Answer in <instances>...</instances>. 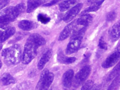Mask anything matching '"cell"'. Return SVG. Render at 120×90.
<instances>
[{
	"instance_id": "6da1fadb",
	"label": "cell",
	"mask_w": 120,
	"mask_h": 90,
	"mask_svg": "<svg viewBox=\"0 0 120 90\" xmlns=\"http://www.w3.org/2000/svg\"><path fill=\"white\" fill-rule=\"evenodd\" d=\"M2 56L5 63L8 66L16 65L22 60L21 50L18 45H15L3 50Z\"/></svg>"
},
{
	"instance_id": "7a4b0ae2",
	"label": "cell",
	"mask_w": 120,
	"mask_h": 90,
	"mask_svg": "<svg viewBox=\"0 0 120 90\" xmlns=\"http://www.w3.org/2000/svg\"><path fill=\"white\" fill-rule=\"evenodd\" d=\"M38 47L27 41L24 46V51L22 57V61L24 65L30 63L37 55Z\"/></svg>"
},
{
	"instance_id": "3957f363",
	"label": "cell",
	"mask_w": 120,
	"mask_h": 90,
	"mask_svg": "<svg viewBox=\"0 0 120 90\" xmlns=\"http://www.w3.org/2000/svg\"><path fill=\"white\" fill-rule=\"evenodd\" d=\"M91 68L89 65L83 67L75 75L72 84L74 87L78 88L88 78L91 72Z\"/></svg>"
},
{
	"instance_id": "277c9868",
	"label": "cell",
	"mask_w": 120,
	"mask_h": 90,
	"mask_svg": "<svg viewBox=\"0 0 120 90\" xmlns=\"http://www.w3.org/2000/svg\"><path fill=\"white\" fill-rule=\"evenodd\" d=\"M109 55L102 63L101 66L103 68L107 69L111 67L117 63L120 58L119 47Z\"/></svg>"
},
{
	"instance_id": "5b68a950",
	"label": "cell",
	"mask_w": 120,
	"mask_h": 90,
	"mask_svg": "<svg viewBox=\"0 0 120 90\" xmlns=\"http://www.w3.org/2000/svg\"><path fill=\"white\" fill-rule=\"evenodd\" d=\"M83 38V37H76L72 38L67 47L66 49V54L69 55L76 52L80 47Z\"/></svg>"
},
{
	"instance_id": "8992f818",
	"label": "cell",
	"mask_w": 120,
	"mask_h": 90,
	"mask_svg": "<svg viewBox=\"0 0 120 90\" xmlns=\"http://www.w3.org/2000/svg\"><path fill=\"white\" fill-rule=\"evenodd\" d=\"M77 26L76 20L68 24L60 33L59 38V41H63L72 35Z\"/></svg>"
},
{
	"instance_id": "52a82bcc",
	"label": "cell",
	"mask_w": 120,
	"mask_h": 90,
	"mask_svg": "<svg viewBox=\"0 0 120 90\" xmlns=\"http://www.w3.org/2000/svg\"><path fill=\"white\" fill-rule=\"evenodd\" d=\"M83 7L82 3H79L71 8L64 18V21L66 23L71 21L80 11Z\"/></svg>"
},
{
	"instance_id": "ba28073f",
	"label": "cell",
	"mask_w": 120,
	"mask_h": 90,
	"mask_svg": "<svg viewBox=\"0 0 120 90\" xmlns=\"http://www.w3.org/2000/svg\"><path fill=\"white\" fill-rule=\"evenodd\" d=\"M74 76V72L71 69L67 70L63 74L62 77V83L65 88H70L72 85Z\"/></svg>"
},
{
	"instance_id": "9c48e42d",
	"label": "cell",
	"mask_w": 120,
	"mask_h": 90,
	"mask_svg": "<svg viewBox=\"0 0 120 90\" xmlns=\"http://www.w3.org/2000/svg\"><path fill=\"white\" fill-rule=\"evenodd\" d=\"M120 21L114 24L109 29V35L112 42L117 41L120 37Z\"/></svg>"
},
{
	"instance_id": "30bf717a",
	"label": "cell",
	"mask_w": 120,
	"mask_h": 90,
	"mask_svg": "<svg viewBox=\"0 0 120 90\" xmlns=\"http://www.w3.org/2000/svg\"><path fill=\"white\" fill-rule=\"evenodd\" d=\"M27 41L30 42L38 48L40 46L45 45L46 43L45 39L38 33H34L31 35Z\"/></svg>"
},
{
	"instance_id": "8fae6325",
	"label": "cell",
	"mask_w": 120,
	"mask_h": 90,
	"mask_svg": "<svg viewBox=\"0 0 120 90\" xmlns=\"http://www.w3.org/2000/svg\"><path fill=\"white\" fill-rule=\"evenodd\" d=\"M81 0H65L61 3L59 5V8L61 12H64L67 11L70 8L73 7L78 4Z\"/></svg>"
},
{
	"instance_id": "7c38bea8",
	"label": "cell",
	"mask_w": 120,
	"mask_h": 90,
	"mask_svg": "<svg viewBox=\"0 0 120 90\" xmlns=\"http://www.w3.org/2000/svg\"><path fill=\"white\" fill-rule=\"evenodd\" d=\"M52 51L50 49L47 51L41 57L38 62V69L42 70L44 68L46 63L49 60L52 55Z\"/></svg>"
},
{
	"instance_id": "4fadbf2b",
	"label": "cell",
	"mask_w": 120,
	"mask_h": 90,
	"mask_svg": "<svg viewBox=\"0 0 120 90\" xmlns=\"http://www.w3.org/2000/svg\"><path fill=\"white\" fill-rule=\"evenodd\" d=\"M92 20L93 18L92 16L87 14L81 16L76 20V22L78 26L86 28L91 23Z\"/></svg>"
},
{
	"instance_id": "5bb4252c",
	"label": "cell",
	"mask_w": 120,
	"mask_h": 90,
	"mask_svg": "<svg viewBox=\"0 0 120 90\" xmlns=\"http://www.w3.org/2000/svg\"><path fill=\"white\" fill-rule=\"evenodd\" d=\"M19 27L23 30L28 31L35 28L37 24L31 21L23 20L19 23Z\"/></svg>"
},
{
	"instance_id": "9a60e30c",
	"label": "cell",
	"mask_w": 120,
	"mask_h": 90,
	"mask_svg": "<svg viewBox=\"0 0 120 90\" xmlns=\"http://www.w3.org/2000/svg\"><path fill=\"white\" fill-rule=\"evenodd\" d=\"M54 75L52 72H49L47 77L43 81L38 90H48L54 80Z\"/></svg>"
},
{
	"instance_id": "2e32d148",
	"label": "cell",
	"mask_w": 120,
	"mask_h": 90,
	"mask_svg": "<svg viewBox=\"0 0 120 90\" xmlns=\"http://www.w3.org/2000/svg\"><path fill=\"white\" fill-rule=\"evenodd\" d=\"M43 3L42 0H28L27 12L28 13L33 12Z\"/></svg>"
},
{
	"instance_id": "e0dca14e",
	"label": "cell",
	"mask_w": 120,
	"mask_h": 90,
	"mask_svg": "<svg viewBox=\"0 0 120 90\" xmlns=\"http://www.w3.org/2000/svg\"><path fill=\"white\" fill-rule=\"evenodd\" d=\"M25 9L26 6L25 4L23 3H20L15 7H14L12 12L10 15L11 16L13 20H14L21 14L23 13L25 11Z\"/></svg>"
},
{
	"instance_id": "ac0fdd59",
	"label": "cell",
	"mask_w": 120,
	"mask_h": 90,
	"mask_svg": "<svg viewBox=\"0 0 120 90\" xmlns=\"http://www.w3.org/2000/svg\"><path fill=\"white\" fill-rule=\"evenodd\" d=\"M16 32V29L14 27H11L7 29L3 33L2 35L0 38V42H4L12 36Z\"/></svg>"
},
{
	"instance_id": "d6986e66",
	"label": "cell",
	"mask_w": 120,
	"mask_h": 90,
	"mask_svg": "<svg viewBox=\"0 0 120 90\" xmlns=\"http://www.w3.org/2000/svg\"><path fill=\"white\" fill-rule=\"evenodd\" d=\"M57 60L60 63L64 64H70L73 63L75 61L76 58L75 57H66L61 53L58 55Z\"/></svg>"
},
{
	"instance_id": "ffe728a7",
	"label": "cell",
	"mask_w": 120,
	"mask_h": 90,
	"mask_svg": "<svg viewBox=\"0 0 120 90\" xmlns=\"http://www.w3.org/2000/svg\"><path fill=\"white\" fill-rule=\"evenodd\" d=\"M104 1V0H96L93 4L90 5L84 11L85 13L94 12L97 11L101 6L102 4Z\"/></svg>"
},
{
	"instance_id": "44dd1931",
	"label": "cell",
	"mask_w": 120,
	"mask_h": 90,
	"mask_svg": "<svg viewBox=\"0 0 120 90\" xmlns=\"http://www.w3.org/2000/svg\"><path fill=\"white\" fill-rule=\"evenodd\" d=\"M1 81L3 85L5 86L14 84L16 82V79L9 73H4L2 76Z\"/></svg>"
},
{
	"instance_id": "7402d4cb",
	"label": "cell",
	"mask_w": 120,
	"mask_h": 90,
	"mask_svg": "<svg viewBox=\"0 0 120 90\" xmlns=\"http://www.w3.org/2000/svg\"><path fill=\"white\" fill-rule=\"evenodd\" d=\"M120 83V77L119 74L113 80L107 90H119Z\"/></svg>"
},
{
	"instance_id": "603a6c76",
	"label": "cell",
	"mask_w": 120,
	"mask_h": 90,
	"mask_svg": "<svg viewBox=\"0 0 120 90\" xmlns=\"http://www.w3.org/2000/svg\"><path fill=\"white\" fill-rule=\"evenodd\" d=\"M120 69V62H119L109 75L107 77V81H111L113 79L114 77H116L117 75H118L119 74Z\"/></svg>"
},
{
	"instance_id": "cb8c5ba5",
	"label": "cell",
	"mask_w": 120,
	"mask_h": 90,
	"mask_svg": "<svg viewBox=\"0 0 120 90\" xmlns=\"http://www.w3.org/2000/svg\"><path fill=\"white\" fill-rule=\"evenodd\" d=\"M49 70L48 69H45L43 70L42 71V73L41 75L40 78V80L38 83L37 86V89L38 90L39 88L40 87L41 84L43 82V81L47 77L48 74H49Z\"/></svg>"
},
{
	"instance_id": "d4e9b609",
	"label": "cell",
	"mask_w": 120,
	"mask_h": 90,
	"mask_svg": "<svg viewBox=\"0 0 120 90\" xmlns=\"http://www.w3.org/2000/svg\"><path fill=\"white\" fill-rule=\"evenodd\" d=\"M94 84V82L92 80H87L83 83L81 90H89L93 86Z\"/></svg>"
},
{
	"instance_id": "484cf974",
	"label": "cell",
	"mask_w": 120,
	"mask_h": 90,
	"mask_svg": "<svg viewBox=\"0 0 120 90\" xmlns=\"http://www.w3.org/2000/svg\"><path fill=\"white\" fill-rule=\"evenodd\" d=\"M38 21L42 23L46 24L49 22L50 18L42 14H40L38 16Z\"/></svg>"
},
{
	"instance_id": "4316f807",
	"label": "cell",
	"mask_w": 120,
	"mask_h": 90,
	"mask_svg": "<svg viewBox=\"0 0 120 90\" xmlns=\"http://www.w3.org/2000/svg\"><path fill=\"white\" fill-rule=\"evenodd\" d=\"M13 21L10 15H2L0 16V24H1L8 23Z\"/></svg>"
},
{
	"instance_id": "83f0119b",
	"label": "cell",
	"mask_w": 120,
	"mask_h": 90,
	"mask_svg": "<svg viewBox=\"0 0 120 90\" xmlns=\"http://www.w3.org/2000/svg\"><path fill=\"white\" fill-rule=\"evenodd\" d=\"M117 14L114 11L111 12L108 14L106 16V20L108 21H112L116 18Z\"/></svg>"
},
{
	"instance_id": "f1b7e54d",
	"label": "cell",
	"mask_w": 120,
	"mask_h": 90,
	"mask_svg": "<svg viewBox=\"0 0 120 90\" xmlns=\"http://www.w3.org/2000/svg\"><path fill=\"white\" fill-rule=\"evenodd\" d=\"M98 46L101 49L106 50L107 49L106 43L105 42L104 38L102 37H101L99 40Z\"/></svg>"
},
{
	"instance_id": "f546056e",
	"label": "cell",
	"mask_w": 120,
	"mask_h": 90,
	"mask_svg": "<svg viewBox=\"0 0 120 90\" xmlns=\"http://www.w3.org/2000/svg\"><path fill=\"white\" fill-rule=\"evenodd\" d=\"M14 7H9L5 9L1 12L2 15H10L11 14L14 9Z\"/></svg>"
},
{
	"instance_id": "4dcf8cb0",
	"label": "cell",
	"mask_w": 120,
	"mask_h": 90,
	"mask_svg": "<svg viewBox=\"0 0 120 90\" xmlns=\"http://www.w3.org/2000/svg\"><path fill=\"white\" fill-rule=\"evenodd\" d=\"M10 1V0H0V10L6 7Z\"/></svg>"
},
{
	"instance_id": "1f68e13d",
	"label": "cell",
	"mask_w": 120,
	"mask_h": 90,
	"mask_svg": "<svg viewBox=\"0 0 120 90\" xmlns=\"http://www.w3.org/2000/svg\"><path fill=\"white\" fill-rule=\"evenodd\" d=\"M61 0H52L50 2L44 5V6L46 7H50V6H52L54 5L55 4L57 3L58 2H60Z\"/></svg>"
},
{
	"instance_id": "d6a6232c",
	"label": "cell",
	"mask_w": 120,
	"mask_h": 90,
	"mask_svg": "<svg viewBox=\"0 0 120 90\" xmlns=\"http://www.w3.org/2000/svg\"><path fill=\"white\" fill-rule=\"evenodd\" d=\"M101 86L100 85H93V86L89 90H100L101 89Z\"/></svg>"
},
{
	"instance_id": "836d02e7",
	"label": "cell",
	"mask_w": 120,
	"mask_h": 90,
	"mask_svg": "<svg viewBox=\"0 0 120 90\" xmlns=\"http://www.w3.org/2000/svg\"><path fill=\"white\" fill-rule=\"evenodd\" d=\"M0 27L1 28L3 29H7L9 28V24L8 23H6L2 24L0 26Z\"/></svg>"
},
{
	"instance_id": "e575fe53",
	"label": "cell",
	"mask_w": 120,
	"mask_h": 90,
	"mask_svg": "<svg viewBox=\"0 0 120 90\" xmlns=\"http://www.w3.org/2000/svg\"><path fill=\"white\" fill-rule=\"evenodd\" d=\"M97 0H86V3L88 5H91L95 2Z\"/></svg>"
},
{
	"instance_id": "d590c367",
	"label": "cell",
	"mask_w": 120,
	"mask_h": 90,
	"mask_svg": "<svg viewBox=\"0 0 120 90\" xmlns=\"http://www.w3.org/2000/svg\"><path fill=\"white\" fill-rule=\"evenodd\" d=\"M3 32L0 30V38H1V37H2L3 34Z\"/></svg>"
},
{
	"instance_id": "8d00e7d4",
	"label": "cell",
	"mask_w": 120,
	"mask_h": 90,
	"mask_svg": "<svg viewBox=\"0 0 120 90\" xmlns=\"http://www.w3.org/2000/svg\"><path fill=\"white\" fill-rule=\"evenodd\" d=\"M2 63L1 60L0 59V69L2 67Z\"/></svg>"
},
{
	"instance_id": "74e56055",
	"label": "cell",
	"mask_w": 120,
	"mask_h": 90,
	"mask_svg": "<svg viewBox=\"0 0 120 90\" xmlns=\"http://www.w3.org/2000/svg\"><path fill=\"white\" fill-rule=\"evenodd\" d=\"M43 2V3L46 2H48V1H49L50 0H42Z\"/></svg>"
},
{
	"instance_id": "f35d334b",
	"label": "cell",
	"mask_w": 120,
	"mask_h": 90,
	"mask_svg": "<svg viewBox=\"0 0 120 90\" xmlns=\"http://www.w3.org/2000/svg\"><path fill=\"white\" fill-rule=\"evenodd\" d=\"M3 47V45H2V44H0V51L1 50V49H2V48Z\"/></svg>"
}]
</instances>
